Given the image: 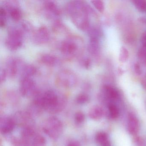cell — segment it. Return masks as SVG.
<instances>
[{
    "mask_svg": "<svg viewBox=\"0 0 146 146\" xmlns=\"http://www.w3.org/2000/svg\"><path fill=\"white\" fill-rule=\"evenodd\" d=\"M64 129L62 122L58 118L51 117L46 119L42 125L43 131L52 139L58 138Z\"/></svg>",
    "mask_w": 146,
    "mask_h": 146,
    "instance_id": "1",
    "label": "cell"
},
{
    "mask_svg": "<svg viewBox=\"0 0 146 146\" xmlns=\"http://www.w3.org/2000/svg\"><path fill=\"white\" fill-rule=\"evenodd\" d=\"M22 43V33L18 30H11L8 34L6 41V45L8 48L15 50L20 47Z\"/></svg>",
    "mask_w": 146,
    "mask_h": 146,
    "instance_id": "2",
    "label": "cell"
},
{
    "mask_svg": "<svg viewBox=\"0 0 146 146\" xmlns=\"http://www.w3.org/2000/svg\"><path fill=\"white\" fill-rule=\"evenodd\" d=\"M21 94L25 97H29L36 94L35 83L29 77H24L20 86Z\"/></svg>",
    "mask_w": 146,
    "mask_h": 146,
    "instance_id": "3",
    "label": "cell"
},
{
    "mask_svg": "<svg viewBox=\"0 0 146 146\" xmlns=\"http://www.w3.org/2000/svg\"><path fill=\"white\" fill-rule=\"evenodd\" d=\"M15 124L13 119L9 117H3L0 120V131L2 134H9L13 131Z\"/></svg>",
    "mask_w": 146,
    "mask_h": 146,
    "instance_id": "4",
    "label": "cell"
},
{
    "mask_svg": "<svg viewBox=\"0 0 146 146\" xmlns=\"http://www.w3.org/2000/svg\"><path fill=\"white\" fill-rule=\"evenodd\" d=\"M31 115L28 112L19 111L15 114L13 119L15 124L24 127L30 126L29 124L31 119Z\"/></svg>",
    "mask_w": 146,
    "mask_h": 146,
    "instance_id": "5",
    "label": "cell"
},
{
    "mask_svg": "<svg viewBox=\"0 0 146 146\" xmlns=\"http://www.w3.org/2000/svg\"><path fill=\"white\" fill-rule=\"evenodd\" d=\"M61 51L67 55H73L78 49L77 45L71 40H67L62 43L61 46Z\"/></svg>",
    "mask_w": 146,
    "mask_h": 146,
    "instance_id": "6",
    "label": "cell"
},
{
    "mask_svg": "<svg viewBox=\"0 0 146 146\" xmlns=\"http://www.w3.org/2000/svg\"><path fill=\"white\" fill-rule=\"evenodd\" d=\"M139 122L137 119L134 115L131 114L129 116L127 129L130 134L136 135L139 130Z\"/></svg>",
    "mask_w": 146,
    "mask_h": 146,
    "instance_id": "7",
    "label": "cell"
},
{
    "mask_svg": "<svg viewBox=\"0 0 146 146\" xmlns=\"http://www.w3.org/2000/svg\"><path fill=\"white\" fill-rule=\"evenodd\" d=\"M103 113V110L101 107L98 106H94L89 111L88 116L91 119L99 120L102 117Z\"/></svg>",
    "mask_w": 146,
    "mask_h": 146,
    "instance_id": "8",
    "label": "cell"
},
{
    "mask_svg": "<svg viewBox=\"0 0 146 146\" xmlns=\"http://www.w3.org/2000/svg\"><path fill=\"white\" fill-rule=\"evenodd\" d=\"M35 135V131L30 126L24 127L21 132V138L29 143L31 139H34Z\"/></svg>",
    "mask_w": 146,
    "mask_h": 146,
    "instance_id": "9",
    "label": "cell"
},
{
    "mask_svg": "<svg viewBox=\"0 0 146 146\" xmlns=\"http://www.w3.org/2000/svg\"><path fill=\"white\" fill-rule=\"evenodd\" d=\"M96 141L100 145L102 146L109 143L107 134L104 132H99L97 133L95 137Z\"/></svg>",
    "mask_w": 146,
    "mask_h": 146,
    "instance_id": "10",
    "label": "cell"
},
{
    "mask_svg": "<svg viewBox=\"0 0 146 146\" xmlns=\"http://www.w3.org/2000/svg\"><path fill=\"white\" fill-rule=\"evenodd\" d=\"M106 94L108 97L113 100L117 99L119 96V94L117 90L113 87L109 85H106L104 87Z\"/></svg>",
    "mask_w": 146,
    "mask_h": 146,
    "instance_id": "11",
    "label": "cell"
},
{
    "mask_svg": "<svg viewBox=\"0 0 146 146\" xmlns=\"http://www.w3.org/2000/svg\"><path fill=\"white\" fill-rule=\"evenodd\" d=\"M48 33L45 28H42L39 30L36 34V41L44 42L47 41L48 38Z\"/></svg>",
    "mask_w": 146,
    "mask_h": 146,
    "instance_id": "12",
    "label": "cell"
},
{
    "mask_svg": "<svg viewBox=\"0 0 146 146\" xmlns=\"http://www.w3.org/2000/svg\"><path fill=\"white\" fill-rule=\"evenodd\" d=\"M32 146H46V138L41 135H36L32 141Z\"/></svg>",
    "mask_w": 146,
    "mask_h": 146,
    "instance_id": "13",
    "label": "cell"
},
{
    "mask_svg": "<svg viewBox=\"0 0 146 146\" xmlns=\"http://www.w3.org/2000/svg\"><path fill=\"white\" fill-rule=\"evenodd\" d=\"M131 2L139 11H146V0H133Z\"/></svg>",
    "mask_w": 146,
    "mask_h": 146,
    "instance_id": "14",
    "label": "cell"
},
{
    "mask_svg": "<svg viewBox=\"0 0 146 146\" xmlns=\"http://www.w3.org/2000/svg\"><path fill=\"white\" fill-rule=\"evenodd\" d=\"M129 57V52L128 49L124 46H122L119 51V60L120 62L124 63L127 61Z\"/></svg>",
    "mask_w": 146,
    "mask_h": 146,
    "instance_id": "15",
    "label": "cell"
},
{
    "mask_svg": "<svg viewBox=\"0 0 146 146\" xmlns=\"http://www.w3.org/2000/svg\"><path fill=\"white\" fill-rule=\"evenodd\" d=\"M109 113L111 117L113 119H116L118 117L119 115V111L117 106L113 104H111L108 107Z\"/></svg>",
    "mask_w": 146,
    "mask_h": 146,
    "instance_id": "16",
    "label": "cell"
},
{
    "mask_svg": "<svg viewBox=\"0 0 146 146\" xmlns=\"http://www.w3.org/2000/svg\"><path fill=\"white\" fill-rule=\"evenodd\" d=\"M93 5L95 7L96 9L100 13H103L105 10V6L103 1L100 0L93 1H91Z\"/></svg>",
    "mask_w": 146,
    "mask_h": 146,
    "instance_id": "17",
    "label": "cell"
},
{
    "mask_svg": "<svg viewBox=\"0 0 146 146\" xmlns=\"http://www.w3.org/2000/svg\"><path fill=\"white\" fill-rule=\"evenodd\" d=\"M137 57L138 58L143 61V64L146 66V49L143 47L140 48L137 52Z\"/></svg>",
    "mask_w": 146,
    "mask_h": 146,
    "instance_id": "18",
    "label": "cell"
},
{
    "mask_svg": "<svg viewBox=\"0 0 146 146\" xmlns=\"http://www.w3.org/2000/svg\"><path fill=\"white\" fill-rule=\"evenodd\" d=\"M10 14L12 18L15 21H18L22 17L21 12L17 8H14L11 10Z\"/></svg>",
    "mask_w": 146,
    "mask_h": 146,
    "instance_id": "19",
    "label": "cell"
},
{
    "mask_svg": "<svg viewBox=\"0 0 146 146\" xmlns=\"http://www.w3.org/2000/svg\"><path fill=\"white\" fill-rule=\"evenodd\" d=\"M76 100L78 104H85L89 100V97L85 94H81L77 97Z\"/></svg>",
    "mask_w": 146,
    "mask_h": 146,
    "instance_id": "20",
    "label": "cell"
},
{
    "mask_svg": "<svg viewBox=\"0 0 146 146\" xmlns=\"http://www.w3.org/2000/svg\"><path fill=\"white\" fill-rule=\"evenodd\" d=\"M42 60L44 63L48 65H54L56 61L55 58L50 55H44L42 57Z\"/></svg>",
    "mask_w": 146,
    "mask_h": 146,
    "instance_id": "21",
    "label": "cell"
},
{
    "mask_svg": "<svg viewBox=\"0 0 146 146\" xmlns=\"http://www.w3.org/2000/svg\"><path fill=\"white\" fill-rule=\"evenodd\" d=\"M74 118L76 123L78 124L82 123L85 120V115L82 112L78 111L75 114Z\"/></svg>",
    "mask_w": 146,
    "mask_h": 146,
    "instance_id": "22",
    "label": "cell"
},
{
    "mask_svg": "<svg viewBox=\"0 0 146 146\" xmlns=\"http://www.w3.org/2000/svg\"><path fill=\"white\" fill-rule=\"evenodd\" d=\"M134 69L137 75L140 76L142 74V69L140 64L138 62L135 63L134 65Z\"/></svg>",
    "mask_w": 146,
    "mask_h": 146,
    "instance_id": "23",
    "label": "cell"
},
{
    "mask_svg": "<svg viewBox=\"0 0 146 146\" xmlns=\"http://www.w3.org/2000/svg\"><path fill=\"white\" fill-rule=\"evenodd\" d=\"M141 83L143 88L145 90H146V74L145 75V76H144V77L142 78Z\"/></svg>",
    "mask_w": 146,
    "mask_h": 146,
    "instance_id": "24",
    "label": "cell"
},
{
    "mask_svg": "<svg viewBox=\"0 0 146 146\" xmlns=\"http://www.w3.org/2000/svg\"><path fill=\"white\" fill-rule=\"evenodd\" d=\"M80 146V144L78 143V142L76 141H72L71 142L69 143V144H68V146Z\"/></svg>",
    "mask_w": 146,
    "mask_h": 146,
    "instance_id": "25",
    "label": "cell"
},
{
    "mask_svg": "<svg viewBox=\"0 0 146 146\" xmlns=\"http://www.w3.org/2000/svg\"><path fill=\"white\" fill-rule=\"evenodd\" d=\"M138 20L141 23L146 25V18H145L143 17L139 18L138 19Z\"/></svg>",
    "mask_w": 146,
    "mask_h": 146,
    "instance_id": "26",
    "label": "cell"
},
{
    "mask_svg": "<svg viewBox=\"0 0 146 146\" xmlns=\"http://www.w3.org/2000/svg\"><path fill=\"white\" fill-rule=\"evenodd\" d=\"M123 70H122V69H120V68H119V73H120V74H122V73H123Z\"/></svg>",
    "mask_w": 146,
    "mask_h": 146,
    "instance_id": "27",
    "label": "cell"
},
{
    "mask_svg": "<svg viewBox=\"0 0 146 146\" xmlns=\"http://www.w3.org/2000/svg\"><path fill=\"white\" fill-rule=\"evenodd\" d=\"M5 72H3V76H5ZM3 76V75H2V73H1V76ZM4 76V77H3V78H2V77H1V81H2V79H4V78H5V77Z\"/></svg>",
    "mask_w": 146,
    "mask_h": 146,
    "instance_id": "28",
    "label": "cell"
},
{
    "mask_svg": "<svg viewBox=\"0 0 146 146\" xmlns=\"http://www.w3.org/2000/svg\"><path fill=\"white\" fill-rule=\"evenodd\" d=\"M104 146H111V143H108V144H106V145Z\"/></svg>",
    "mask_w": 146,
    "mask_h": 146,
    "instance_id": "29",
    "label": "cell"
},
{
    "mask_svg": "<svg viewBox=\"0 0 146 146\" xmlns=\"http://www.w3.org/2000/svg\"><path fill=\"white\" fill-rule=\"evenodd\" d=\"M142 47H144V48H145L146 49V46H142Z\"/></svg>",
    "mask_w": 146,
    "mask_h": 146,
    "instance_id": "30",
    "label": "cell"
}]
</instances>
